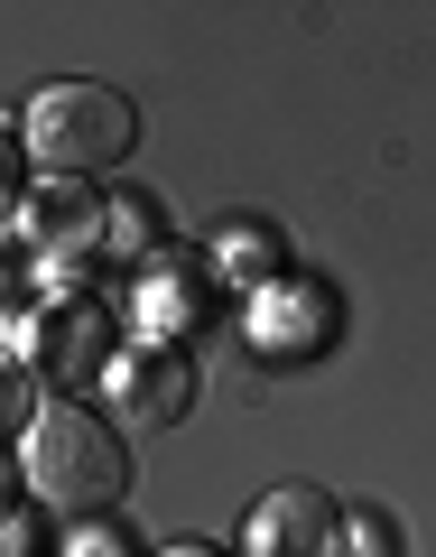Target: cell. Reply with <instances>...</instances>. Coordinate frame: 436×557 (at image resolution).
Listing matches in <instances>:
<instances>
[{"label":"cell","mask_w":436,"mask_h":557,"mask_svg":"<svg viewBox=\"0 0 436 557\" xmlns=\"http://www.w3.org/2000/svg\"><path fill=\"white\" fill-rule=\"evenodd\" d=\"M20 483H28L38 511L94 520V511H112L130 493V437L102 409H84V399H47L20 428Z\"/></svg>","instance_id":"obj_1"},{"label":"cell","mask_w":436,"mask_h":557,"mask_svg":"<svg viewBox=\"0 0 436 557\" xmlns=\"http://www.w3.org/2000/svg\"><path fill=\"white\" fill-rule=\"evenodd\" d=\"M20 149L47 168V177L94 186V177H112V168L139 159V102L112 94V84H94V75H57V84L28 94Z\"/></svg>","instance_id":"obj_2"},{"label":"cell","mask_w":436,"mask_h":557,"mask_svg":"<svg viewBox=\"0 0 436 557\" xmlns=\"http://www.w3.org/2000/svg\"><path fill=\"white\" fill-rule=\"evenodd\" d=\"M121 362V317L84 288H57L38 317H20V372H38L47 391H94Z\"/></svg>","instance_id":"obj_3"},{"label":"cell","mask_w":436,"mask_h":557,"mask_svg":"<svg viewBox=\"0 0 436 557\" xmlns=\"http://www.w3.org/2000/svg\"><path fill=\"white\" fill-rule=\"evenodd\" d=\"M102 391H112V409H121L130 437H167V428L196 409V362H186L177 344H149V335H139V354H121Z\"/></svg>","instance_id":"obj_4"},{"label":"cell","mask_w":436,"mask_h":557,"mask_svg":"<svg viewBox=\"0 0 436 557\" xmlns=\"http://www.w3.org/2000/svg\"><path fill=\"white\" fill-rule=\"evenodd\" d=\"M241 557H344V502L316 493V483L260 493L251 530H241Z\"/></svg>","instance_id":"obj_5"},{"label":"cell","mask_w":436,"mask_h":557,"mask_svg":"<svg viewBox=\"0 0 436 557\" xmlns=\"http://www.w3.org/2000/svg\"><path fill=\"white\" fill-rule=\"evenodd\" d=\"M102 214H112V205H102L94 186L47 177V186L20 196V242H38L47 260H57V251H102Z\"/></svg>","instance_id":"obj_6"},{"label":"cell","mask_w":436,"mask_h":557,"mask_svg":"<svg viewBox=\"0 0 436 557\" xmlns=\"http://www.w3.org/2000/svg\"><path fill=\"white\" fill-rule=\"evenodd\" d=\"M204 317H214V270H196V260H167V251L139 270V325H149V344L196 335Z\"/></svg>","instance_id":"obj_7"},{"label":"cell","mask_w":436,"mask_h":557,"mask_svg":"<svg viewBox=\"0 0 436 557\" xmlns=\"http://www.w3.org/2000/svg\"><path fill=\"white\" fill-rule=\"evenodd\" d=\"M102 251H121V260L149 270V260H159V205H149V196H121L112 214H102Z\"/></svg>","instance_id":"obj_8"},{"label":"cell","mask_w":436,"mask_h":557,"mask_svg":"<svg viewBox=\"0 0 436 557\" xmlns=\"http://www.w3.org/2000/svg\"><path fill=\"white\" fill-rule=\"evenodd\" d=\"M278 260H288V251H278L270 223H233V233H223V270H233V278H270Z\"/></svg>","instance_id":"obj_9"},{"label":"cell","mask_w":436,"mask_h":557,"mask_svg":"<svg viewBox=\"0 0 436 557\" xmlns=\"http://www.w3.org/2000/svg\"><path fill=\"white\" fill-rule=\"evenodd\" d=\"M344 557H409V548H399V520L372 511V502H362V511H344Z\"/></svg>","instance_id":"obj_10"},{"label":"cell","mask_w":436,"mask_h":557,"mask_svg":"<svg viewBox=\"0 0 436 557\" xmlns=\"http://www.w3.org/2000/svg\"><path fill=\"white\" fill-rule=\"evenodd\" d=\"M65 557H149V548H139L130 530H112V520H102V530H84V539H65Z\"/></svg>","instance_id":"obj_11"},{"label":"cell","mask_w":436,"mask_h":557,"mask_svg":"<svg viewBox=\"0 0 436 557\" xmlns=\"http://www.w3.org/2000/svg\"><path fill=\"white\" fill-rule=\"evenodd\" d=\"M0 214H20V131L0 121Z\"/></svg>","instance_id":"obj_12"},{"label":"cell","mask_w":436,"mask_h":557,"mask_svg":"<svg viewBox=\"0 0 436 557\" xmlns=\"http://www.w3.org/2000/svg\"><path fill=\"white\" fill-rule=\"evenodd\" d=\"M20 418H38V409H28V391H20V362H0V428H20Z\"/></svg>","instance_id":"obj_13"},{"label":"cell","mask_w":436,"mask_h":557,"mask_svg":"<svg viewBox=\"0 0 436 557\" xmlns=\"http://www.w3.org/2000/svg\"><path fill=\"white\" fill-rule=\"evenodd\" d=\"M167 557H223V548H204V539H177V548H167Z\"/></svg>","instance_id":"obj_14"}]
</instances>
